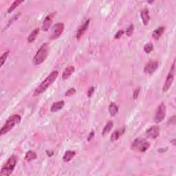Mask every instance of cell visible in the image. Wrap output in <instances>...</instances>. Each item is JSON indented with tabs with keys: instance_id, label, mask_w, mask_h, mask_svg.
Instances as JSON below:
<instances>
[{
	"instance_id": "obj_27",
	"label": "cell",
	"mask_w": 176,
	"mask_h": 176,
	"mask_svg": "<svg viewBox=\"0 0 176 176\" xmlns=\"http://www.w3.org/2000/svg\"><path fill=\"white\" fill-rule=\"evenodd\" d=\"M76 93V90L75 88H70L69 90H68L67 92H66V94H65V96H71L74 95Z\"/></svg>"
},
{
	"instance_id": "obj_16",
	"label": "cell",
	"mask_w": 176,
	"mask_h": 176,
	"mask_svg": "<svg viewBox=\"0 0 176 176\" xmlns=\"http://www.w3.org/2000/svg\"><path fill=\"white\" fill-rule=\"evenodd\" d=\"M165 30V27L164 26H160L159 28H158L157 29L155 30L152 34V37H153L154 39L158 40L159 39L160 37H161V36L164 33Z\"/></svg>"
},
{
	"instance_id": "obj_1",
	"label": "cell",
	"mask_w": 176,
	"mask_h": 176,
	"mask_svg": "<svg viewBox=\"0 0 176 176\" xmlns=\"http://www.w3.org/2000/svg\"><path fill=\"white\" fill-rule=\"evenodd\" d=\"M58 71L54 70L53 72H52L47 76L46 79H45L44 81L41 83L36 88V90L34 91V94H33L34 96H37L40 95L41 94H42V93L44 92L47 89L56 81V79H57L58 77Z\"/></svg>"
},
{
	"instance_id": "obj_14",
	"label": "cell",
	"mask_w": 176,
	"mask_h": 176,
	"mask_svg": "<svg viewBox=\"0 0 176 176\" xmlns=\"http://www.w3.org/2000/svg\"><path fill=\"white\" fill-rule=\"evenodd\" d=\"M140 16L143 23H144L145 26H147L149 23V21L150 20L149 10L147 9V8H144L140 12Z\"/></svg>"
},
{
	"instance_id": "obj_7",
	"label": "cell",
	"mask_w": 176,
	"mask_h": 176,
	"mask_svg": "<svg viewBox=\"0 0 176 176\" xmlns=\"http://www.w3.org/2000/svg\"><path fill=\"white\" fill-rule=\"evenodd\" d=\"M167 114V107L164 103H161L158 106L156 110L154 121L156 123H161L164 120Z\"/></svg>"
},
{
	"instance_id": "obj_18",
	"label": "cell",
	"mask_w": 176,
	"mask_h": 176,
	"mask_svg": "<svg viewBox=\"0 0 176 176\" xmlns=\"http://www.w3.org/2000/svg\"><path fill=\"white\" fill-rule=\"evenodd\" d=\"M75 155L76 152L74 151H68L65 153L64 157H63V160H64V162H68L72 159H73V158L74 157Z\"/></svg>"
},
{
	"instance_id": "obj_11",
	"label": "cell",
	"mask_w": 176,
	"mask_h": 176,
	"mask_svg": "<svg viewBox=\"0 0 176 176\" xmlns=\"http://www.w3.org/2000/svg\"><path fill=\"white\" fill-rule=\"evenodd\" d=\"M55 13H52L50 15H47V16L45 17L44 21H43V25H42V30L43 31L46 32L49 30L50 27L53 23V19L54 18V16Z\"/></svg>"
},
{
	"instance_id": "obj_13",
	"label": "cell",
	"mask_w": 176,
	"mask_h": 176,
	"mask_svg": "<svg viewBox=\"0 0 176 176\" xmlns=\"http://www.w3.org/2000/svg\"><path fill=\"white\" fill-rule=\"evenodd\" d=\"M74 67L72 66H69L68 67H67V68L64 69V72H63L62 79L66 80L69 79V78L71 77V75L74 73Z\"/></svg>"
},
{
	"instance_id": "obj_9",
	"label": "cell",
	"mask_w": 176,
	"mask_h": 176,
	"mask_svg": "<svg viewBox=\"0 0 176 176\" xmlns=\"http://www.w3.org/2000/svg\"><path fill=\"white\" fill-rule=\"evenodd\" d=\"M146 135L147 138L150 139H156L158 138V136L160 135V128L158 126H151V127L148 129L146 131Z\"/></svg>"
},
{
	"instance_id": "obj_10",
	"label": "cell",
	"mask_w": 176,
	"mask_h": 176,
	"mask_svg": "<svg viewBox=\"0 0 176 176\" xmlns=\"http://www.w3.org/2000/svg\"><path fill=\"white\" fill-rule=\"evenodd\" d=\"M158 68V63L156 61H150L149 63H147L144 68L145 73L147 74H152L156 71V69Z\"/></svg>"
},
{
	"instance_id": "obj_32",
	"label": "cell",
	"mask_w": 176,
	"mask_h": 176,
	"mask_svg": "<svg viewBox=\"0 0 176 176\" xmlns=\"http://www.w3.org/2000/svg\"><path fill=\"white\" fill-rule=\"evenodd\" d=\"M94 135H95V134H94V131H92L91 132V133L89 134V136H88V141H91L92 140L93 138H94Z\"/></svg>"
},
{
	"instance_id": "obj_5",
	"label": "cell",
	"mask_w": 176,
	"mask_h": 176,
	"mask_svg": "<svg viewBox=\"0 0 176 176\" xmlns=\"http://www.w3.org/2000/svg\"><path fill=\"white\" fill-rule=\"evenodd\" d=\"M149 142L145 139L137 138L131 144V149L138 152H145L149 148Z\"/></svg>"
},
{
	"instance_id": "obj_26",
	"label": "cell",
	"mask_w": 176,
	"mask_h": 176,
	"mask_svg": "<svg viewBox=\"0 0 176 176\" xmlns=\"http://www.w3.org/2000/svg\"><path fill=\"white\" fill-rule=\"evenodd\" d=\"M134 31V26L133 24H131L127 28V30H126L125 34H127V36L130 37L133 34Z\"/></svg>"
},
{
	"instance_id": "obj_23",
	"label": "cell",
	"mask_w": 176,
	"mask_h": 176,
	"mask_svg": "<svg viewBox=\"0 0 176 176\" xmlns=\"http://www.w3.org/2000/svg\"><path fill=\"white\" fill-rule=\"evenodd\" d=\"M22 2H23V1H21V0H16V1H15L12 4V5L10 6L9 8H8V13H10V12H12L15 9V8H16L17 6L19 5V4L22 3Z\"/></svg>"
},
{
	"instance_id": "obj_20",
	"label": "cell",
	"mask_w": 176,
	"mask_h": 176,
	"mask_svg": "<svg viewBox=\"0 0 176 176\" xmlns=\"http://www.w3.org/2000/svg\"><path fill=\"white\" fill-rule=\"evenodd\" d=\"M113 127H114V124H113L112 121H109V122L106 124L105 127L103 128V131H102V135L103 136L107 135V134L110 133L111 130L112 129Z\"/></svg>"
},
{
	"instance_id": "obj_12",
	"label": "cell",
	"mask_w": 176,
	"mask_h": 176,
	"mask_svg": "<svg viewBox=\"0 0 176 176\" xmlns=\"http://www.w3.org/2000/svg\"><path fill=\"white\" fill-rule=\"evenodd\" d=\"M90 19H88V20L85 21V22L79 28V30H78V31L77 32V35H76V38H77V39H79L83 35L85 32L88 30L89 25H90Z\"/></svg>"
},
{
	"instance_id": "obj_8",
	"label": "cell",
	"mask_w": 176,
	"mask_h": 176,
	"mask_svg": "<svg viewBox=\"0 0 176 176\" xmlns=\"http://www.w3.org/2000/svg\"><path fill=\"white\" fill-rule=\"evenodd\" d=\"M64 30V25L63 23H56L52 30V34L50 36L51 39H56L61 35Z\"/></svg>"
},
{
	"instance_id": "obj_2",
	"label": "cell",
	"mask_w": 176,
	"mask_h": 176,
	"mask_svg": "<svg viewBox=\"0 0 176 176\" xmlns=\"http://www.w3.org/2000/svg\"><path fill=\"white\" fill-rule=\"evenodd\" d=\"M49 49V45L47 43H43L41 45L39 50L37 52L35 55H34L33 59H32V62L35 66L40 65L45 61L47 56H48Z\"/></svg>"
},
{
	"instance_id": "obj_22",
	"label": "cell",
	"mask_w": 176,
	"mask_h": 176,
	"mask_svg": "<svg viewBox=\"0 0 176 176\" xmlns=\"http://www.w3.org/2000/svg\"><path fill=\"white\" fill-rule=\"evenodd\" d=\"M39 32V28H37V29L34 30L33 31H32L30 34L29 35V37H28V41L29 43H32L33 42V41L36 39L37 37Z\"/></svg>"
},
{
	"instance_id": "obj_30",
	"label": "cell",
	"mask_w": 176,
	"mask_h": 176,
	"mask_svg": "<svg viewBox=\"0 0 176 176\" xmlns=\"http://www.w3.org/2000/svg\"><path fill=\"white\" fill-rule=\"evenodd\" d=\"M123 34H124L123 30H119V31L117 32V33L116 34V35H115L114 38L116 39H119L123 35Z\"/></svg>"
},
{
	"instance_id": "obj_24",
	"label": "cell",
	"mask_w": 176,
	"mask_h": 176,
	"mask_svg": "<svg viewBox=\"0 0 176 176\" xmlns=\"http://www.w3.org/2000/svg\"><path fill=\"white\" fill-rule=\"evenodd\" d=\"M153 45L151 43H147L144 47V50L147 54L151 53V52L153 51Z\"/></svg>"
},
{
	"instance_id": "obj_4",
	"label": "cell",
	"mask_w": 176,
	"mask_h": 176,
	"mask_svg": "<svg viewBox=\"0 0 176 176\" xmlns=\"http://www.w3.org/2000/svg\"><path fill=\"white\" fill-rule=\"evenodd\" d=\"M17 162V158L16 156L12 155L8 158V161L2 167L0 172L1 176H8L12 173L15 168Z\"/></svg>"
},
{
	"instance_id": "obj_3",
	"label": "cell",
	"mask_w": 176,
	"mask_h": 176,
	"mask_svg": "<svg viewBox=\"0 0 176 176\" xmlns=\"http://www.w3.org/2000/svg\"><path fill=\"white\" fill-rule=\"evenodd\" d=\"M21 119V116L18 114H14L12 116H10L6 120L3 127H1V131H0V135L3 136L4 134H7L8 131H10L14 127L15 125L20 123Z\"/></svg>"
},
{
	"instance_id": "obj_31",
	"label": "cell",
	"mask_w": 176,
	"mask_h": 176,
	"mask_svg": "<svg viewBox=\"0 0 176 176\" xmlns=\"http://www.w3.org/2000/svg\"><path fill=\"white\" fill-rule=\"evenodd\" d=\"M169 123L171 124V125H175V116H173L171 117V118H169Z\"/></svg>"
},
{
	"instance_id": "obj_25",
	"label": "cell",
	"mask_w": 176,
	"mask_h": 176,
	"mask_svg": "<svg viewBox=\"0 0 176 176\" xmlns=\"http://www.w3.org/2000/svg\"><path fill=\"white\" fill-rule=\"evenodd\" d=\"M10 52L9 50L6 51L3 54H2L1 58H0V63H1V66H3V65L4 64V63L6 62V60L7 59L8 55H9Z\"/></svg>"
},
{
	"instance_id": "obj_21",
	"label": "cell",
	"mask_w": 176,
	"mask_h": 176,
	"mask_svg": "<svg viewBox=\"0 0 176 176\" xmlns=\"http://www.w3.org/2000/svg\"><path fill=\"white\" fill-rule=\"evenodd\" d=\"M125 131V129L123 130H116L114 132H113V134L111 136V140L112 141H116L120 138V136H122V134Z\"/></svg>"
},
{
	"instance_id": "obj_28",
	"label": "cell",
	"mask_w": 176,
	"mask_h": 176,
	"mask_svg": "<svg viewBox=\"0 0 176 176\" xmlns=\"http://www.w3.org/2000/svg\"><path fill=\"white\" fill-rule=\"evenodd\" d=\"M94 90H95V88L94 87H90V88H89V90L88 91V96L89 98L92 97V96L93 95V94H94Z\"/></svg>"
},
{
	"instance_id": "obj_17",
	"label": "cell",
	"mask_w": 176,
	"mask_h": 176,
	"mask_svg": "<svg viewBox=\"0 0 176 176\" xmlns=\"http://www.w3.org/2000/svg\"><path fill=\"white\" fill-rule=\"evenodd\" d=\"M109 113L112 116H115L118 112V107L114 103H111L109 106Z\"/></svg>"
},
{
	"instance_id": "obj_15",
	"label": "cell",
	"mask_w": 176,
	"mask_h": 176,
	"mask_svg": "<svg viewBox=\"0 0 176 176\" xmlns=\"http://www.w3.org/2000/svg\"><path fill=\"white\" fill-rule=\"evenodd\" d=\"M65 105V102L64 101H61L56 102L53 104L52 107L50 108V111L52 112H56L58 111L62 110L63 107H64Z\"/></svg>"
},
{
	"instance_id": "obj_29",
	"label": "cell",
	"mask_w": 176,
	"mask_h": 176,
	"mask_svg": "<svg viewBox=\"0 0 176 176\" xmlns=\"http://www.w3.org/2000/svg\"><path fill=\"white\" fill-rule=\"evenodd\" d=\"M140 88H137V89H136L135 90H134V94H133V98H134V100H136V99H138V96H139V93H140Z\"/></svg>"
},
{
	"instance_id": "obj_19",
	"label": "cell",
	"mask_w": 176,
	"mask_h": 176,
	"mask_svg": "<svg viewBox=\"0 0 176 176\" xmlns=\"http://www.w3.org/2000/svg\"><path fill=\"white\" fill-rule=\"evenodd\" d=\"M37 158V155L34 151H28L25 156V160L28 162H30L32 160H35Z\"/></svg>"
},
{
	"instance_id": "obj_6",
	"label": "cell",
	"mask_w": 176,
	"mask_h": 176,
	"mask_svg": "<svg viewBox=\"0 0 176 176\" xmlns=\"http://www.w3.org/2000/svg\"><path fill=\"white\" fill-rule=\"evenodd\" d=\"M175 72V61L174 60V61L173 63L172 67H171V70L168 74V75H167V79L164 82V85H163V88H162L163 92H167V91L170 89L171 85H172L173 80H174Z\"/></svg>"
}]
</instances>
